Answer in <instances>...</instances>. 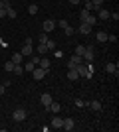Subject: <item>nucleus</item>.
Masks as SVG:
<instances>
[{
	"instance_id": "obj_8",
	"label": "nucleus",
	"mask_w": 119,
	"mask_h": 132,
	"mask_svg": "<svg viewBox=\"0 0 119 132\" xmlns=\"http://www.w3.org/2000/svg\"><path fill=\"white\" fill-rule=\"evenodd\" d=\"M20 53H22L24 57H32V55H34V50H32V45L24 44V47H22V50H20Z\"/></svg>"
},
{
	"instance_id": "obj_14",
	"label": "nucleus",
	"mask_w": 119,
	"mask_h": 132,
	"mask_svg": "<svg viewBox=\"0 0 119 132\" xmlns=\"http://www.w3.org/2000/svg\"><path fill=\"white\" fill-rule=\"evenodd\" d=\"M68 79H69V81H78V79H79V73L75 71V69H68Z\"/></svg>"
},
{
	"instance_id": "obj_37",
	"label": "nucleus",
	"mask_w": 119,
	"mask_h": 132,
	"mask_svg": "<svg viewBox=\"0 0 119 132\" xmlns=\"http://www.w3.org/2000/svg\"><path fill=\"white\" fill-rule=\"evenodd\" d=\"M0 18H6V8H0Z\"/></svg>"
},
{
	"instance_id": "obj_17",
	"label": "nucleus",
	"mask_w": 119,
	"mask_h": 132,
	"mask_svg": "<svg viewBox=\"0 0 119 132\" xmlns=\"http://www.w3.org/2000/svg\"><path fill=\"white\" fill-rule=\"evenodd\" d=\"M83 22H85V24H89V26L93 28V26L97 24V16H91V14H87V18H85Z\"/></svg>"
},
{
	"instance_id": "obj_34",
	"label": "nucleus",
	"mask_w": 119,
	"mask_h": 132,
	"mask_svg": "<svg viewBox=\"0 0 119 132\" xmlns=\"http://www.w3.org/2000/svg\"><path fill=\"white\" fill-rule=\"evenodd\" d=\"M85 103H83V99H75V106H83Z\"/></svg>"
},
{
	"instance_id": "obj_35",
	"label": "nucleus",
	"mask_w": 119,
	"mask_h": 132,
	"mask_svg": "<svg viewBox=\"0 0 119 132\" xmlns=\"http://www.w3.org/2000/svg\"><path fill=\"white\" fill-rule=\"evenodd\" d=\"M24 44H28V45H34V39H32V38H26V39H24Z\"/></svg>"
},
{
	"instance_id": "obj_21",
	"label": "nucleus",
	"mask_w": 119,
	"mask_h": 132,
	"mask_svg": "<svg viewBox=\"0 0 119 132\" xmlns=\"http://www.w3.org/2000/svg\"><path fill=\"white\" fill-rule=\"evenodd\" d=\"M34 67H36V63H34V61H32V59H30L28 63L24 65V71H30V73H32V71H34Z\"/></svg>"
},
{
	"instance_id": "obj_15",
	"label": "nucleus",
	"mask_w": 119,
	"mask_h": 132,
	"mask_svg": "<svg viewBox=\"0 0 119 132\" xmlns=\"http://www.w3.org/2000/svg\"><path fill=\"white\" fill-rule=\"evenodd\" d=\"M22 61H24V55L20 53V51L12 53V63H22Z\"/></svg>"
},
{
	"instance_id": "obj_5",
	"label": "nucleus",
	"mask_w": 119,
	"mask_h": 132,
	"mask_svg": "<svg viewBox=\"0 0 119 132\" xmlns=\"http://www.w3.org/2000/svg\"><path fill=\"white\" fill-rule=\"evenodd\" d=\"M54 28H56V22H54V20H44V24H42V30H44L46 34L54 32Z\"/></svg>"
},
{
	"instance_id": "obj_39",
	"label": "nucleus",
	"mask_w": 119,
	"mask_h": 132,
	"mask_svg": "<svg viewBox=\"0 0 119 132\" xmlns=\"http://www.w3.org/2000/svg\"><path fill=\"white\" fill-rule=\"evenodd\" d=\"M4 89H6L4 85H0V95H4Z\"/></svg>"
},
{
	"instance_id": "obj_31",
	"label": "nucleus",
	"mask_w": 119,
	"mask_h": 132,
	"mask_svg": "<svg viewBox=\"0 0 119 132\" xmlns=\"http://www.w3.org/2000/svg\"><path fill=\"white\" fill-rule=\"evenodd\" d=\"M74 34H75V30H74L72 26H68V28H66V36H68V38H69V36H74Z\"/></svg>"
},
{
	"instance_id": "obj_22",
	"label": "nucleus",
	"mask_w": 119,
	"mask_h": 132,
	"mask_svg": "<svg viewBox=\"0 0 119 132\" xmlns=\"http://www.w3.org/2000/svg\"><path fill=\"white\" fill-rule=\"evenodd\" d=\"M6 18H16V10H14L12 6H8V8H6Z\"/></svg>"
},
{
	"instance_id": "obj_18",
	"label": "nucleus",
	"mask_w": 119,
	"mask_h": 132,
	"mask_svg": "<svg viewBox=\"0 0 119 132\" xmlns=\"http://www.w3.org/2000/svg\"><path fill=\"white\" fill-rule=\"evenodd\" d=\"M36 51H38L40 55H46V53H48V51H50V50L46 47V44H38V47H36Z\"/></svg>"
},
{
	"instance_id": "obj_27",
	"label": "nucleus",
	"mask_w": 119,
	"mask_h": 132,
	"mask_svg": "<svg viewBox=\"0 0 119 132\" xmlns=\"http://www.w3.org/2000/svg\"><path fill=\"white\" fill-rule=\"evenodd\" d=\"M28 12H30V14H38V4H30L28 6Z\"/></svg>"
},
{
	"instance_id": "obj_13",
	"label": "nucleus",
	"mask_w": 119,
	"mask_h": 132,
	"mask_svg": "<svg viewBox=\"0 0 119 132\" xmlns=\"http://www.w3.org/2000/svg\"><path fill=\"white\" fill-rule=\"evenodd\" d=\"M62 124H64V118H60V116L52 118V128H62Z\"/></svg>"
},
{
	"instance_id": "obj_30",
	"label": "nucleus",
	"mask_w": 119,
	"mask_h": 132,
	"mask_svg": "<svg viewBox=\"0 0 119 132\" xmlns=\"http://www.w3.org/2000/svg\"><path fill=\"white\" fill-rule=\"evenodd\" d=\"M56 26H60V28H64V30H66L69 24H68V20H60V22H56Z\"/></svg>"
},
{
	"instance_id": "obj_28",
	"label": "nucleus",
	"mask_w": 119,
	"mask_h": 132,
	"mask_svg": "<svg viewBox=\"0 0 119 132\" xmlns=\"http://www.w3.org/2000/svg\"><path fill=\"white\" fill-rule=\"evenodd\" d=\"M85 51V45H75V55H83Z\"/></svg>"
},
{
	"instance_id": "obj_2",
	"label": "nucleus",
	"mask_w": 119,
	"mask_h": 132,
	"mask_svg": "<svg viewBox=\"0 0 119 132\" xmlns=\"http://www.w3.org/2000/svg\"><path fill=\"white\" fill-rule=\"evenodd\" d=\"M26 116H28V114H26V110H24V109H16L14 112H12V118H14L16 122H22V120H26Z\"/></svg>"
},
{
	"instance_id": "obj_40",
	"label": "nucleus",
	"mask_w": 119,
	"mask_h": 132,
	"mask_svg": "<svg viewBox=\"0 0 119 132\" xmlns=\"http://www.w3.org/2000/svg\"><path fill=\"white\" fill-rule=\"evenodd\" d=\"M83 2H89V0H83Z\"/></svg>"
},
{
	"instance_id": "obj_20",
	"label": "nucleus",
	"mask_w": 119,
	"mask_h": 132,
	"mask_svg": "<svg viewBox=\"0 0 119 132\" xmlns=\"http://www.w3.org/2000/svg\"><path fill=\"white\" fill-rule=\"evenodd\" d=\"M12 73H16V75H22V73H24V67L20 65V63H14V69H12Z\"/></svg>"
},
{
	"instance_id": "obj_26",
	"label": "nucleus",
	"mask_w": 119,
	"mask_h": 132,
	"mask_svg": "<svg viewBox=\"0 0 119 132\" xmlns=\"http://www.w3.org/2000/svg\"><path fill=\"white\" fill-rule=\"evenodd\" d=\"M83 10H87V12H91V10H95V6L91 4V2H83Z\"/></svg>"
},
{
	"instance_id": "obj_38",
	"label": "nucleus",
	"mask_w": 119,
	"mask_h": 132,
	"mask_svg": "<svg viewBox=\"0 0 119 132\" xmlns=\"http://www.w3.org/2000/svg\"><path fill=\"white\" fill-rule=\"evenodd\" d=\"M81 0H69V4H79Z\"/></svg>"
},
{
	"instance_id": "obj_19",
	"label": "nucleus",
	"mask_w": 119,
	"mask_h": 132,
	"mask_svg": "<svg viewBox=\"0 0 119 132\" xmlns=\"http://www.w3.org/2000/svg\"><path fill=\"white\" fill-rule=\"evenodd\" d=\"M97 12H99V20H107V18L111 16V14H109L107 10H103V8H99V10H97Z\"/></svg>"
},
{
	"instance_id": "obj_7",
	"label": "nucleus",
	"mask_w": 119,
	"mask_h": 132,
	"mask_svg": "<svg viewBox=\"0 0 119 132\" xmlns=\"http://www.w3.org/2000/svg\"><path fill=\"white\" fill-rule=\"evenodd\" d=\"M75 32H79V34H83V36H87V34H91V26H89V24H85V22H81Z\"/></svg>"
},
{
	"instance_id": "obj_29",
	"label": "nucleus",
	"mask_w": 119,
	"mask_h": 132,
	"mask_svg": "<svg viewBox=\"0 0 119 132\" xmlns=\"http://www.w3.org/2000/svg\"><path fill=\"white\" fill-rule=\"evenodd\" d=\"M46 47H48V50H56V42H54V39H48V42H46Z\"/></svg>"
},
{
	"instance_id": "obj_12",
	"label": "nucleus",
	"mask_w": 119,
	"mask_h": 132,
	"mask_svg": "<svg viewBox=\"0 0 119 132\" xmlns=\"http://www.w3.org/2000/svg\"><path fill=\"white\" fill-rule=\"evenodd\" d=\"M40 101H42V105H44V106H50V103H52V95H50V93H44L42 97H40Z\"/></svg>"
},
{
	"instance_id": "obj_24",
	"label": "nucleus",
	"mask_w": 119,
	"mask_h": 132,
	"mask_svg": "<svg viewBox=\"0 0 119 132\" xmlns=\"http://www.w3.org/2000/svg\"><path fill=\"white\" fill-rule=\"evenodd\" d=\"M97 42H107V32H97Z\"/></svg>"
},
{
	"instance_id": "obj_10",
	"label": "nucleus",
	"mask_w": 119,
	"mask_h": 132,
	"mask_svg": "<svg viewBox=\"0 0 119 132\" xmlns=\"http://www.w3.org/2000/svg\"><path fill=\"white\" fill-rule=\"evenodd\" d=\"M50 65H52V61L48 59V57H40V63H38V67H42V69H50Z\"/></svg>"
},
{
	"instance_id": "obj_33",
	"label": "nucleus",
	"mask_w": 119,
	"mask_h": 132,
	"mask_svg": "<svg viewBox=\"0 0 119 132\" xmlns=\"http://www.w3.org/2000/svg\"><path fill=\"white\" fill-rule=\"evenodd\" d=\"M107 42H113V44H115V42H117V36H113V34H107Z\"/></svg>"
},
{
	"instance_id": "obj_4",
	"label": "nucleus",
	"mask_w": 119,
	"mask_h": 132,
	"mask_svg": "<svg viewBox=\"0 0 119 132\" xmlns=\"http://www.w3.org/2000/svg\"><path fill=\"white\" fill-rule=\"evenodd\" d=\"M62 128H64V130H68V132H72V130L75 128V122H74V118H69V116H68V118H64V124H62Z\"/></svg>"
},
{
	"instance_id": "obj_11",
	"label": "nucleus",
	"mask_w": 119,
	"mask_h": 132,
	"mask_svg": "<svg viewBox=\"0 0 119 132\" xmlns=\"http://www.w3.org/2000/svg\"><path fill=\"white\" fill-rule=\"evenodd\" d=\"M46 110H52V112H60V110H62V105H60V103H54V101H52L50 103V106H46Z\"/></svg>"
},
{
	"instance_id": "obj_16",
	"label": "nucleus",
	"mask_w": 119,
	"mask_h": 132,
	"mask_svg": "<svg viewBox=\"0 0 119 132\" xmlns=\"http://www.w3.org/2000/svg\"><path fill=\"white\" fill-rule=\"evenodd\" d=\"M89 109L99 112V110H101V103H99V101H89Z\"/></svg>"
},
{
	"instance_id": "obj_9",
	"label": "nucleus",
	"mask_w": 119,
	"mask_h": 132,
	"mask_svg": "<svg viewBox=\"0 0 119 132\" xmlns=\"http://www.w3.org/2000/svg\"><path fill=\"white\" fill-rule=\"evenodd\" d=\"M105 71H107V73H115V75H119V65H117V63H105Z\"/></svg>"
},
{
	"instance_id": "obj_23",
	"label": "nucleus",
	"mask_w": 119,
	"mask_h": 132,
	"mask_svg": "<svg viewBox=\"0 0 119 132\" xmlns=\"http://www.w3.org/2000/svg\"><path fill=\"white\" fill-rule=\"evenodd\" d=\"M48 39H50V38H48V34H46V32H42V34L38 36V44H46Z\"/></svg>"
},
{
	"instance_id": "obj_36",
	"label": "nucleus",
	"mask_w": 119,
	"mask_h": 132,
	"mask_svg": "<svg viewBox=\"0 0 119 132\" xmlns=\"http://www.w3.org/2000/svg\"><path fill=\"white\" fill-rule=\"evenodd\" d=\"M32 61H34V63H36V67H38V63H40V57H38V55H32Z\"/></svg>"
},
{
	"instance_id": "obj_32",
	"label": "nucleus",
	"mask_w": 119,
	"mask_h": 132,
	"mask_svg": "<svg viewBox=\"0 0 119 132\" xmlns=\"http://www.w3.org/2000/svg\"><path fill=\"white\" fill-rule=\"evenodd\" d=\"M4 69H6V71H12V69H14V63H12V59L8 61V63H4Z\"/></svg>"
},
{
	"instance_id": "obj_3",
	"label": "nucleus",
	"mask_w": 119,
	"mask_h": 132,
	"mask_svg": "<svg viewBox=\"0 0 119 132\" xmlns=\"http://www.w3.org/2000/svg\"><path fill=\"white\" fill-rule=\"evenodd\" d=\"M93 47H91V45H85V51H83V55H81V57H83V61L85 63H91V61H93Z\"/></svg>"
},
{
	"instance_id": "obj_25",
	"label": "nucleus",
	"mask_w": 119,
	"mask_h": 132,
	"mask_svg": "<svg viewBox=\"0 0 119 132\" xmlns=\"http://www.w3.org/2000/svg\"><path fill=\"white\" fill-rule=\"evenodd\" d=\"M89 2H91L93 6H95V10H99V8L103 6V2H105V0H89Z\"/></svg>"
},
{
	"instance_id": "obj_6",
	"label": "nucleus",
	"mask_w": 119,
	"mask_h": 132,
	"mask_svg": "<svg viewBox=\"0 0 119 132\" xmlns=\"http://www.w3.org/2000/svg\"><path fill=\"white\" fill-rule=\"evenodd\" d=\"M32 73H34V79H36V81H40V79L46 77V73H48V71L42 69V67H34V71H32Z\"/></svg>"
},
{
	"instance_id": "obj_1",
	"label": "nucleus",
	"mask_w": 119,
	"mask_h": 132,
	"mask_svg": "<svg viewBox=\"0 0 119 132\" xmlns=\"http://www.w3.org/2000/svg\"><path fill=\"white\" fill-rule=\"evenodd\" d=\"M75 71L79 73V77H83V79H91V73H89V69H87V63H79V65L75 67Z\"/></svg>"
}]
</instances>
